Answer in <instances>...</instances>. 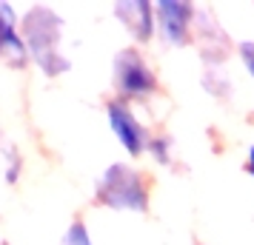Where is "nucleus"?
Here are the masks:
<instances>
[{
  "label": "nucleus",
  "instance_id": "f257e3e1",
  "mask_svg": "<svg viewBox=\"0 0 254 245\" xmlns=\"http://www.w3.org/2000/svg\"><path fill=\"white\" fill-rule=\"evenodd\" d=\"M60 29H63V20L46 6H35L23 17L20 37H23L26 49H29V57L35 60L49 77H58V74L69 69V60H63L58 51Z\"/></svg>",
  "mask_w": 254,
  "mask_h": 245
},
{
  "label": "nucleus",
  "instance_id": "f03ea898",
  "mask_svg": "<svg viewBox=\"0 0 254 245\" xmlns=\"http://www.w3.org/2000/svg\"><path fill=\"white\" fill-rule=\"evenodd\" d=\"M97 199L103 205H112V208H123V211H146V183L143 177L128 168L123 163L109 165L97 183Z\"/></svg>",
  "mask_w": 254,
  "mask_h": 245
},
{
  "label": "nucleus",
  "instance_id": "7ed1b4c3",
  "mask_svg": "<svg viewBox=\"0 0 254 245\" xmlns=\"http://www.w3.org/2000/svg\"><path fill=\"white\" fill-rule=\"evenodd\" d=\"M115 86L123 97L143 100L157 89V80L137 51H120L115 60Z\"/></svg>",
  "mask_w": 254,
  "mask_h": 245
},
{
  "label": "nucleus",
  "instance_id": "20e7f679",
  "mask_svg": "<svg viewBox=\"0 0 254 245\" xmlns=\"http://www.w3.org/2000/svg\"><path fill=\"white\" fill-rule=\"evenodd\" d=\"M106 114H109V126L115 131V137L123 143V148L128 154H140L146 148V131L137 123L134 111L123 100H112V103L106 105Z\"/></svg>",
  "mask_w": 254,
  "mask_h": 245
},
{
  "label": "nucleus",
  "instance_id": "39448f33",
  "mask_svg": "<svg viewBox=\"0 0 254 245\" xmlns=\"http://www.w3.org/2000/svg\"><path fill=\"white\" fill-rule=\"evenodd\" d=\"M0 60L12 66H23L29 60V49L17 35V12L9 3H0Z\"/></svg>",
  "mask_w": 254,
  "mask_h": 245
},
{
  "label": "nucleus",
  "instance_id": "423d86ee",
  "mask_svg": "<svg viewBox=\"0 0 254 245\" xmlns=\"http://www.w3.org/2000/svg\"><path fill=\"white\" fill-rule=\"evenodd\" d=\"M157 20H160V32L166 40L172 43H183L186 37V23H189V6L183 3H157Z\"/></svg>",
  "mask_w": 254,
  "mask_h": 245
},
{
  "label": "nucleus",
  "instance_id": "0eeeda50",
  "mask_svg": "<svg viewBox=\"0 0 254 245\" xmlns=\"http://www.w3.org/2000/svg\"><path fill=\"white\" fill-rule=\"evenodd\" d=\"M117 17L128 26V32L137 37V40H149L151 37V12L149 3H117Z\"/></svg>",
  "mask_w": 254,
  "mask_h": 245
},
{
  "label": "nucleus",
  "instance_id": "6e6552de",
  "mask_svg": "<svg viewBox=\"0 0 254 245\" xmlns=\"http://www.w3.org/2000/svg\"><path fill=\"white\" fill-rule=\"evenodd\" d=\"M63 245H92V237H89V228L83 225L80 220H74L69 225V231L63 237Z\"/></svg>",
  "mask_w": 254,
  "mask_h": 245
},
{
  "label": "nucleus",
  "instance_id": "1a4fd4ad",
  "mask_svg": "<svg viewBox=\"0 0 254 245\" xmlns=\"http://www.w3.org/2000/svg\"><path fill=\"white\" fill-rule=\"evenodd\" d=\"M246 66H249V71L254 74V46L246 49Z\"/></svg>",
  "mask_w": 254,
  "mask_h": 245
},
{
  "label": "nucleus",
  "instance_id": "9d476101",
  "mask_svg": "<svg viewBox=\"0 0 254 245\" xmlns=\"http://www.w3.org/2000/svg\"><path fill=\"white\" fill-rule=\"evenodd\" d=\"M249 171L254 174V146H252V151H249Z\"/></svg>",
  "mask_w": 254,
  "mask_h": 245
}]
</instances>
